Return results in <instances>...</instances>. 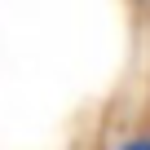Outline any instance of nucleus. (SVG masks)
<instances>
[{
  "instance_id": "f257e3e1",
  "label": "nucleus",
  "mask_w": 150,
  "mask_h": 150,
  "mask_svg": "<svg viewBox=\"0 0 150 150\" xmlns=\"http://www.w3.org/2000/svg\"><path fill=\"white\" fill-rule=\"evenodd\" d=\"M124 150H150V137H132V141H128Z\"/></svg>"
}]
</instances>
